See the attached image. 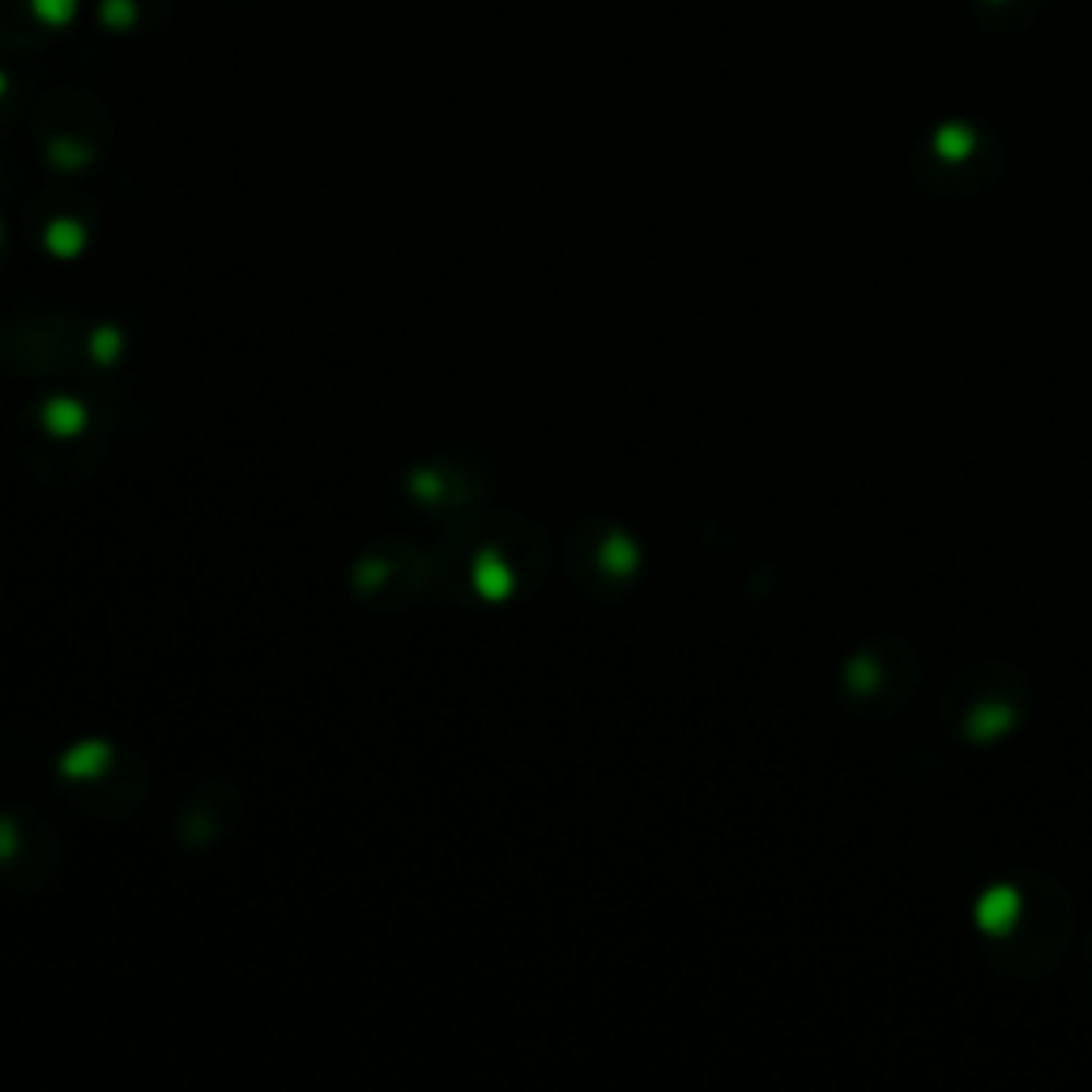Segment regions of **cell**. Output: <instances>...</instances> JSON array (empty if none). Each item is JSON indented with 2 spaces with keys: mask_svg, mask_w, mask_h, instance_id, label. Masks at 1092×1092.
<instances>
[{
  "mask_svg": "<svg viewBox=\"0 0 1092 1092\" xmlns=\"http://www.w3.org/2000/svg\"><path fill=\"white\" fill-rule=\"evenodd\" d=\"M0 94H4V78H0Z\"/></svg>",
  "mask_w": 1092,
  "mask_h": 1092,
  "instance_id": "3",
  "label": "cell"
},
{
  "mask_svg": "<svg viewBox=\"0 0 1092 1092\" xmlns=\"http://www.w3.org/2000/svg\"><path fill=\"white\" fill-rule=\"evenodd\" d=\"M31 13L47 26H69L78 17V0H31Z\"/></svg>",
  "mask_w": 1092,
  "mask_h": 1092,
  "instance_id": "1",
  "label": "cell"
},
{
  "mask_svg": "<svg viewBox=\"0 0 1092 1092\" xmlns=\"http://www.w3.org/2000/svg\"><path fill=\"white\" fill-rule=\"evenodd\" d=\"M103 26H111V31H129L132 22H137V4L132 0H103Z\"/></svg>",
  "mask_w": 1092,
  "mask_h": 1092,
  "instance_id": "2",
  "label": "cell"
}]
</instances>
